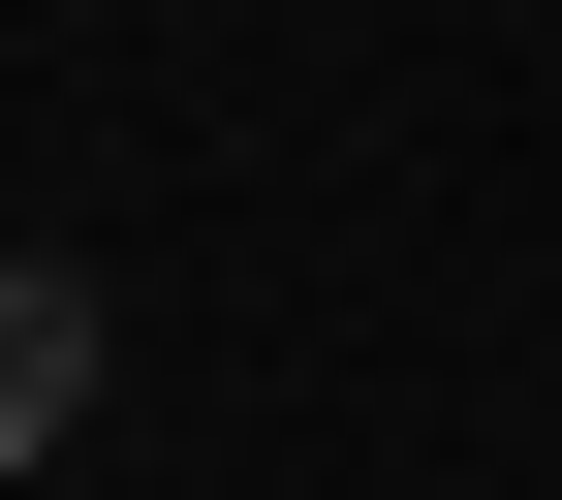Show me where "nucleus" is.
<instances>
[{"instance_id": "1", "label": "nucleus", "mask_w": 562, "mask_h": 500, "mask_svg": "<svg viewBox=\"0 0 562 500\" xmlns=\"http://www.w3.org/2000/svg\"><path fill=\"white\" fill-rule=\"evenodd\" d=\"M94 376H125V344H94V281H63V251H0V469H63V438H94Z\"/></svg>"}]
</instances>
